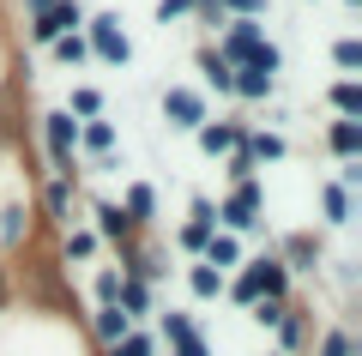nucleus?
<instances>
[{
	"instance_id": "nucleus-1",
	"label": "nucleus",
	"mask_w": 362,
	"mask_h": 356,
	"mask_svg": "<svg viewBox=\"0 0 362 356\" xmlns=\"http://www.w3.org/2000/svg\"><path fill=\"white\" fill-rule=\"evenodd\" d=\"M259 224H266V193H259V181H235L218 200V229L242 236V229H259Z\"/></svg>"
},
{
	"instance_id": "nucleus-2",
	"label": "nucleus",
	"mask_w": 362,
	"mask_h": 356,
	"mask_svg": "<svg viewBox=\"0 0 362 356\" xmlns=\"http://www.w3.org/2000/svg\"><path fill=\"white\" fill-rule=\"evenodd\" d=\"M259 49H266V25L259 18H223L218 25V61L247 67V61H259Z\"/></svg>"
},
{
	"instance_id": "nucleus-3",
	"label": "nucleus",
	"mask_w": 362,
	"mask_h": 356,
	"mask_svg": "<svg viewBox=\"0 0 362 356\" xmlns=\"http://www.w3.org/2000/svg\"><path fill=\"white\" fill-rule=\"evenodd\" d=\"M85 49H90V61H109V67H127L133 61V42H127V30H121L115 13L85 18Z\"/></svg>"
},
{
	"instance_id": "nucleus-4",
	"label": "nucleus",
	"mask_w": 362,
	"mask_h": 356,
	"mask_svg": "<svg viewBox=\"0 0 362 356\" xmlns=\"http://www.w3.org/2000/svg\"><path fill=\"white\" fill-rule=\"evenodd\" d=\"M42 145H49L54 176H73V163H78V121L66 109H49L42 115Z\"/></svg>"
},
{
	"instance_id": "nucleus-5",
	"label": "nucleus",
	"mask_w": 362,
	"mask_h": 356,
	"mask_svg": "<svg viewBox=\"0 0 362 356\" xmlns=\"http://www.w3.org/2000/svg\"><path fill=\"white\" fill-rule=\"evenodd\" d=\"M163 121L175 133H194L199 121H211L206 115V91H194V85H169L163 91Z\"/></svg>"
},
{
	"instance_id": "nucleus-6",
	"label": "nucleus",
	"mask_w": 362,
	"mask_h": 356,
	"mask_svg": "<svg viewBox=\"0 0 362 356\" xmlns=\"http://www.w3.org/2000/svg\"><path fill=\"white\" fill-rule=\"evenodd\" d=\"M18 248H30V193L25 188L0 205V254H18Z\"/></svg>"
},
{
	"instance_id": "nucleus-7",
	"label": "nucleus",
	"mask_w": 362,
	"mask_h": 356,
	"mask_svg": "<svg viewBox=\"0 0 362 356\" xmlns=\"http://www.w3.org/2000/svg\"><path fill=\"white\" fill-rule=\"evenodd\" d=\"M211 229H218V200L194 193V205H187V224H181V248L199 260V254H206V242H211Z\"/></svg>"
},
{
	"instance_id": "nucleus-8",
	"label": "nucleus",
	"mask_w": 362,
	"mask_h": 356,
	"mask_svg": "<svg viewBox=\"0 0 362 356\" xmlns=\"http://www.w3.org/2000/svg\"><path fill=\"white\" fill-rule=\"evenodd\" d=\"M242 133H247V121H199L194 139H199V151H206V157H230L235 145H242Z\"/></svg>"
},
{
	"instance_id": "nucleus-9",
	"label": "nucleus",
	"mask_w": 362,
	"mask_h": 356,
	"mask_svg": "<svg viewBox=\"0 0 362 356\" xmlns=\"http://www.w3.org/2000/svg\"><path fill=\"white\" fill-rule=\"evenodd\" d=\"M90 217H97V229H90L97 242H115V248H127L133 236H139V229L127 224V212H121L115 200H97V205H90Z\"/></svg>"
},
{
	"instance_id": "nucleus-10",
	"label": "nucleus",
	"mask_w": 362,
	"mask_h": 356,
	"mask_svg": "<svg viewBox=\"0 0 362 356\" xmlns=\"http://www.w3.org/2000/svg\"><path fill=\"white\" fill-rule=\"evenodd\" d=\"M247 266H254L259 302H290V272H284V260H278V254H259V260H247Z\"/></svg>"
},
{
	"instance_id": "nucleus-11",
	"label": "nucleus",
	"mask_w": 362,
	"mask_h": 356,
	"mask_svg": "<svg viewBox=\"0 0 362 356\" xmlns=\"http://www.w3.org/2000/svg\"><path fill=\"white\" fill-rule=\"evenodd\" d=\"M42 217H49L54 229H73V176H54L49 188H42Z\"/></svg>"
},
{
	"instance_id": "nucleus-12",
	"label": "nucleus",
	"mask_w": 362,
	"mask_h": 356,
	"mask_svg": "<svg viewBox=\"0 0 362 356\" xmlns=\"http://www.w3.org/2000/svg\"><path fill=\"white\" fill-rule=\"evenodd\" d=\"M78 151H90L97 163H103V157H115V121H103V115L78 121Z\"/></svg>"
},
{
	"instance_id": "nucleus-13",
	"label": "nucleus",
	"mask_w": 362,
	"mask_h": 356,
	"mask_svg": "<svg viewBox=\"0 0 362 356\" xmlns=\"http://www.w3.org/2000/svg\"><path fill=\"white\" fill-rule=\"evenodd\" d=\"M272 91H278V73H266V67H235L230 97H242V103H266Z\"/></svg>"
},
{
	"instance_id": "nucleus-14",
	"label": "nucleus",
	"mask_w": 362,
	"mask_h": 356,
	"mask_svg": "<svg viewBox=\"0 0 362 356\" xmlns=\"http://www.w3.org/2000/svg\"><path fill=\"white\" fill-rule=\"evenodd\" d=\"M127 332H133V320L121 314L115 302H97V314H90V338H97V344H121Z\"/></svg>"
},
{
	"instance_id": "nucleus-15",
	"label": "nucleus",
	"mask_w": 362,
	"mask_h": 356,
	"mask_svg": "<svg viewBox=\"0 0 362 356\" xmlns=\"http://www.w3.org/2000/svg\"><path fill=\"white\" fill-rule=\"evenodd\" d=\"M272 332H278V344H284L278 356H296L302 344H308V314H302L296 302H284V314H278V326H272Z\"/></svg>"
},
{
	"instance_id": "nucleus-16",
	"label": "nucleus",
	"mask_w": 362,
	"mask_h": 356,
	"mask_svg": "<svg viewBox=\"0 0 362 356\" xmlns=\"http://www.w3.org/2000/svg\"><path fill=\"white\" fill-rule=\"evenodd\" d=\"M199 260H206V266H218L223 278H230V272L242 266V242H235L230 229H211V242H206V254H199Z\"/></svg>"
},
{
	"instance_id": "nucleus-17",
	"label": "nucleus",
	"mask_w": 362,
	"mask_h": 356,
	"mask_svg": "<svg viewBox=\"0 0 362 356\" xmlns=\"http://www.w3.org/2000/svg\"><path fill=\"white\" fill-rule=\"evenodd\" d=\"M242 151L254 157V163H278V157L290 151V139H284V133H266V127H247L242 133Z\"/></svg>"
},
{
	"instance_id": "nucleus-18",
	"label": "nucleus",
	"mask_w": 362,
	"mask_h": 356,
	"mask_svg": "<svg viewBox=\"0 0 362 356\" xmlns=\"http://www.w3.org/2000/svg\"><path fill=\"white\" fill-rule=\"evenodd\" d=\"M115 308L133 320V326H139V320L151 314V284H139V278H127V272H121V296H115Z\"/></svg>"
},
{
	"instance_id": "nucleus-19",
	"label": "nucleus",
	"mask_w": 362,
	"mask_h": 356,
	"mask_svg": "<svg viewBox=\"0 0 362 356\" xmlns=\"http://www.w3.org/2000/svg\"><path fill=\"white\" fill-rule=\"evenodd\" d=\"M121 212H127V224H133V229H145V224L157 217V193L145 188V181H133V188L121 193Z\"/></svg>"
},
{
	"instance_id": "nucleus-20",
	"label": "nucleus",
	"mask_w": 362,
	"mask_h": 356,
	"mask_svg": "<svg viewBox=\"0 0 362 356\" xmlns=\"http://www.w3.org/2000/svg\"><path fill=\"white\" fill-rule=\"evenodd\" d=\"M157 350H163V344H187V338H199V326H194V314H181V308H169L163 320H157Z\"/></svg>"
},
{
	"instance_id": "nucleus-21",
	"label": "nucleus",
	"mask_w": 362,
	"mask_h": 356,
	"mask_svg": "<svg viewBox=\"0 0 362 356\" xmlns=\"http://www.w3.org/2000/svg\"><path fill=\"white\" fill-rule=\"evenodd\" d=\"M199 79H206V91L230 97V85H235V67H230V61H218V49H199Z\"/></svg>"
},
{
	"instance_id": "nucleus-22",
	"label": "nucleus",
	"mask_w": 362,
	"mask_h": 356,
	"mask_svg": "<svg viewBox=\"0 0 362 356\" xmlns=\"http://www.w3.org/2000/svg\"><path fill=\"white\" fill-rule=\"evenodd\" d=\"M326 145H332V157H362V121H332L326 127Z\"/></svg>"
},
{
	"instance_id": "nucleus-23",
	"label": "nucleus",
	"mask_w": 362,
	"mask_h": 356,
	"mask_svg": "<svg viewBox=\"0 0 362 356\" xmlns=\"http://www.w3.org/2000/svg\"><path fill=\"white\" fill-rule=\"evenodd\" d=\"M326 103L338 109V121H362V85L356 79H338V85L326 91Z\"/></svg>"
},
{
	"instance_id": "nucleus-24",
	"label": "nucleus",
	"mask_w": 362,
	"mask_h": 356,
	"mask_svg": "<svg viewBox=\"0 0 362 356\" xmlns=\"http://www.w3.org/2000/svg\"><path fill=\"white\" fill-rule=\"evenodd\" d=\"M187 290H194L199 302H218V296H223V272L206 266V260H194V266H187Z\"/></svg>"
},
{
	"instance_id": "nucleus-25",
	"label": "nucleus",
	"mask_w": 362,
	"mask_h": 356,
	"mask_svg": "<svg viewBox=\"0 0 362 356\" xmlns=\"http://www.w3.org/2000/svg\"><path fill=\"white\" fill-rule=\"evenodd\" d=\"M278 260H284V272H314V260H320V242H314V236H290Z\"/></svg>"
},
{
	"instance_id": "nucleus-26",
	"label": "nucleus",
	"mask_w": 362,
	"mask_h": 356,
	"mask_svg": "<svg viewBox=\"0 0 362 356\" xmlns=\"http://www.w3.org/2000/svg\"><path fill=\"white\" fill-rule=\"evenodd\" d=\"M61 254H66V266H73V260H90V254H97V236H90L85 224L61 229Z\"/></svg>"
},
{
	"instance_id": "nucleus-27",
	"label": "nucleus",
	"mask_w": 362,
	"mask_h": 356,
	"mask_svg": "<svg viewBox=\"0 0 362 356\" xmlns=\"http://www.w3.org/2000/svg\"><path fill=\"white\" fill-rule=\"evenodd\" d=\"M66 115H78V121L103 115V91H97V85H73V97H66Z\"/></svg>"
},
{
	"instance_id": "nucleus-28",
	"label": "nucleus",
	"mask_w": 362,
	"mask_h": 356,
	"mask_svg": "<svg viewBox=\"0 0 362 356\" xmlns=\"http://www.w3.org/2000/svg\"><path fill=\"white\" fill-rule=\"evenodd\" d=\"M49 49H54V61H61V67H78V61H90V49H85V30H66V37H54Z\"/></svg>"
},
{
	"instance_id": "nucleus-29",
	"label": "nucleus",
	"mask_w": 362,
	"mask_h": 356,
	"mask_svg": "<svg viewBox=\"0 0 362 356\" xmlns=\"http://www.w3.org/2000/svg\"><path fill=\"white\" fill-rule=\"evenodd\" d=\"M320 205H326V224H350V212H356L350 193L338 188V181H326V188H320Z\"/></svg>"
},
{
	"instance_id": "nucleus-30",
	"label": "nucleus",
	"mask_w": 362,
	"mask_h": 356,
	"mask_svg": "<svg viewBox=\"0 0 362 356\" xmlns=\"http://www.w3.org/2000/svg\"><path fill=\"white\" fill-rule=\"evenodd\" d=\"M109 356H157V338H151L145 326H133L121 344H109Z\"/></svg>"
},
{
	"instance_id": "nucleus-31",
	"label": "nucleus",
	"mask_w": 362,
	"mask_h": 356,
	"mask_svg": "<svg viewBox=\"0 0 362 356\" xmlns=\"http://www.w3.org/2000/svg\"><path fill=\"white\" fill-rule=\"evenodd\" d=\"M314 356H356L350 326H326V332H320V350H314Z\"/></svg>"
},
{
	"instance_id": "nucleus-32",
	"label": "nucleus",
	"mask_w": 362,
	"mask_h": 356,
	"mask_svg": "<svg viewBox=\"0 0 362 356\" xmlns=\"http://www.w3.org/2000/svg\"><path fill=\"white\" fill-rule=\"evenodd\" d=\"M254 169H259V163L242 151V145H235V151H230V163H223V176H230V188H235V181H254Z\"/></svg>"
},
{
	"instance_id": "nucleus-33",
	"label": "nucleus",
	"mask_w": 362,
	"mask_h": 356,
	"mask_svg": "<svg viewBox=\"0 0 362 356\" xmlns=\"http://www.w3.org/2000/svg\"><path fill=\"white\" fill-rule=\"evenodd\" d=\"M332 61L344 67V73H356V67H362V42H356V37H338V42H332Z\"/></svg>"
},
{
	"instance_id": "nucleus-34",
	"label": "nucleus",
	"mask_w": 362,
	"mask_h": 356,
	"mask_svg": "<svg viewBox=\"0 0 362 356\" xmlns=\"http://www.w3.org/2000/svg\"><path fill=\"white\" fill-rule=\"evenodd\" d=\"M121 296V266H103L97 272V302H115Z\"/></svg>"
},
{
	"instance_id": "nucleus-35",
	"label": "nucleus",
	"mask_w": 362,
	"mask_h": 356,
	"mask_svg": "<svg viewBox=\"0 0 362 356\" xmlns=\"http://www.w3.org/2000/svg\"><path fill=\"white\" fill-rule=\"evenodd\" d=\"M187 13H194V0H157V25H175V18H187Z\"/></svg>"
},
{
	"instance_id": "nucleus-36",
	"label": "nucleus",
	"mask_w": 362,
	"mask_h": 356,
	"mask_svg": "<svg viewBox=\"0 0 362 356\" xmlns=\"http://www.w3.org/2000/svg\"><path fill=\"white\" fill-rule=\"evenodd\" d=\"M218 13H230V18H259V13H266V0H218Z\"/></svg>"
},
{
	"instance_id": "nucleus-37",
	"label": "nucleus",
	"mask_w": 362,
	"mask_h": 356,
	"mask_svg": "<svg viewBox=\"0 0 362 356\" xmlns=\"http://www.w3.org/2000/svg\"><path fill=\"white\" fill-rule=\"evenodd\" d=\"M157 356H211V344L206 338H187V344H163Z\"/></svg>"
},
{
	"instance_id": "nucleus-38",
	"label": "nucleus",
	"mask_w": 362,
	"mask_h": 356,
	"mask_svg": "<svg viewBox=\"0 0 362 356\" xmlns=\"http://www.w3.org/2000/svg\"><path fill=\"white\" fill-rule=\"evenodd\" d=\"M338 188H344V193H356V188H362V157H350V163L338 169Z\"/></svg>"
},
{
	"instance_id": "nucleus-39",
	"label": "nucleus",
	"mask_w": 362,
	"mask_h": 356,
	"mask_svg": "<svg viewBox=\"0 0 362 356\" xmlns=\"http://www.w3.org/2000/svg\"><path fill=\"white\" fill-rule=\"evenodd\" d=\"M278 314H284V302H254V326H278Z\"/></svg>"
},
{
	"instance_id": "nucleus-40",
	"label": "nucleus",
	"mask_w": 362,
	"mask_h": 356,
	"mask_svg": "<svg viewBox=\"0 0 362 356\" xmlns=\"http://www.w3.org/2000/svg\"><path fill=\"white\" fill-rule=\"evenodd\" d=\"M25 6H30V13H37V18H42V13H49V6H54V0H25Z\"/></svg>"
},
{
	"instance_id": "nucleus-41",
	"label": "nucleus",
	"mask_w": 362,
	"mask_h": 356,
	"mask_svg": "<svg viewBox=\"0 0 362 356\" xmlns=\"http://www.w3.org/2000/svg\"><path fill=\"white\" fill-rule=\"evenodd\" d=\"M0 308H6V266H0Z\"/></svg>"
},
{
	"instance_id": "nucleus-42",
	"label": "nucleus",
	"mask_w": 362,
	"mask_h": 356,
	"mask_svg": "<svg viewBox=\"0 0 362 356\" xmlns=\"http://www.w3.org/2000/svg\"><path fill=\"white\" fill-rule=\"evenodd\" d=\"M0 115H6V103H0Z\"/></svg>"
}]
</instances>
